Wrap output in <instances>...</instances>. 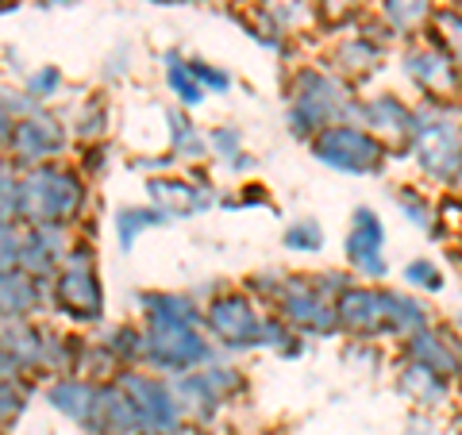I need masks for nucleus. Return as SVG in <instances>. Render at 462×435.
<instances>
[{
	"label": "nucleus",
	"instance_id": "46",
	"mask_svg": "<svg viewBox=\"0 0 462 435\" xmlns=\"http://www.w3.org/2000/svg\"><path fill=\"white\" fill-rule=\"evenodd\" d=\"M12 132H16V116H12V112H8V105L0 100V151H8Z\"/></svg>",
	"mask_w": 462,
	"mask_h": 435
},
{
	"label": "nucleus",
	"instance_id": "20",
	"mask_svg": "<svg viewBox=\"0 0 462 435\" xmlns=\"http://www.w3.org/2000/svg\"><path fill=\"white\" fill-rule=\"evenodd\" d=\"M100 389H105V382L81 378V374H66V378H51L47 389H42V397H47V404L54 412H62L66 420H74L85 435H93L97 409H100Z\"/></svg>",
	"mask_w": 462,
	"mask_h": 435
},
{
	"label": "nucleus",
	"instance_id": "14",
	"mask_svg": "<svg viewBox=\"0 0 462 435\" xmlns=\"http://www.w3.org/2000/svg\"><path fill=\"white\" fill-rule=\"evenodd\" d=\"M147 205H154L173 224L220 205V190L200 173V166L189 173H158V178H147Z\"/></svg>",
	"mask_w": 462,
	"mask_h": 435
},
{
	"label": "nucleus",
	"instance_id": "12",
	"mask_svg": "<svg viewBox=\"0 0 462 435\" xmlns=\"http://www.w3.org/2000/svg\"><path fill=\"white\" fill-rule=\"evenodd\" d=\"M401 74L420 100H462V69L451 62V54L436 47L428 35L416 42H404Z\"/></svg>",
	"mask_w": 462,
	"mask_h": 435
},
{
	"label": "nucleus",
	"instance_id": "34",
	"mask_svg": "<svg viewBox=\"0 0 462 435\" xmlns=\"http://www.w3.org/2000/svg\"><path fill=\"white\" fill-rule=\"evenodd\" d=\"M105 351L116 358L120 370H132V366H143V328L139 324H112L105 328Z\"/></svg>",
	"mask_w": 462,
	"mask_h": 435
},
{
	"label": "nucleus",
	"instance_id": "53",
	"mask_svg": "<svg viewBox=\"0 0 462 435\" xmlns=\"http://www.w3.org/2000/svg\"><path fill=\"white\" fill-rule=\"evenodd\" d=\"M455 8H458V12H462V0H455Z\"/></svg>",
	"mask_w": 462,
	"mask_h": 435
},
{
	"label": "nucleus",
	"instance_id": "4",
	"mask_svg": "<svg viewBox=\"0 0 462 435\" xmlns=\"http://www.w3.org/2000/svg\"><path fill=\"white\" fill-rule=\"evenodd\" d=\"M404 158H412L424 181L455 190L462 178V100H416Z\"/></svg>",
	"mask_w": 462,
	"mask_h": 435
},
{
	"label": "nucleus",
	"instance_id": "7",
	"mask_svg": "<svg viewBox=\"0 0 462 435\" xmlns=\"http://www.w3.org/2000/svg\"><path fill=\"white\" fill-rule=\"evenodd\" d=\"M266 312L247 289H220L205 301V336L220 355L258 351V331Z\"/></svg>",
	"mask_w": 462,
	"mask_h": 435
},
{
	"label": "nucleus",
	"instance_id": "22",
	"mask_svg": "<svg viewBox=\"0 0 462 435\" xmlns=\"http://www.w3.org/2000/svg\"><path fill=\"white\" fill-rule=\"evenodd\" d=\"M397 393L412 404L416 412H428L436 416L447 409V401L455 393V382L443 378V374L428 370V366H416V362H397Z\"/></svg>",
	"mask_w": 462,
	"mask_h": 435
},
{
	"label": "nucleus",
	"instance_id": "26",
	"mask_svg": "<svg viewBox=\"0 0 462 435\" xmlns=\"http://www.w3.org/2000/svg\"><path fill=\"white\" fill-rule=\"evenodd\" d=\"M431 309L416 297V293H404V289H385V339H409L416 331L431 328Z\"/></svg>",
	"mask_w": 462,
	"mask_h": 435
},
{
	"label": "nucleus",
	"instance_id": "52",
	"mask_svg": "<svg viewBox=\"0 0 462 435\" xmlns=\"http://www.w3.org/2000/svg\"><path fill=\"white\" fill-rule=\"evenodd\" d=\"M143 435H162V431H143Z\"/></svg>",
	"mask_w": 462,
	"mask_h": 435
},
{
	"label": "nucleus",
	"instance_id": "3",
	"mask_svg": "<svg viewBox=\"0 0 462 435\" xmlns=\"http://www.w3.org/2000/svg\"><path fill=\"white\" fill-rule=\"evenodd\" d=\"M89 220V178L78 162L58 158L32 170H20V224H66L81 227Z\"/></svg>",
	"mask_w": 462,
	"mask_h": 435
},
{
	"label": "nucleus",
	"instance_id": "13",
	"mask_svg": "<svg viewBox=\"0 0 462 435\" xmlns=\"http://www.w3.org/2000/svg\"><path fill=\"white\" fill-rule=\"evenodd\" d=\"M74 147V135H69V124L58 116L54 108H39L27 120H16V132L8 143V162L16 170H32L42 162H58Z\"/></svg>",
	"mask_w": 462,
	"mask_h": 435
},
{
	"label": "nucleus",
	"instance_id": "18",
	"mask_svg": "<svg viewBox=\"0 0 462 435\" xmlns=\"http://www.w3.org/2000/svg\"><path fill=\"white\" fill-rule=\"evenodd\" d=\"M78 227L66 224H39L23 227V251H20V270L27 278H35L39 285H51V278L62 266V258L74 251Z\"/></svg>",
	"mask_w": 462,
	"mask_h": 435
},
{
	"label": "nucleus",
	"instance_id": "15",
	"mask_svg": "<svg viewBox=\"0 0 462 435\" xmlns=\"http://www.w3.org/2000/svg\"><path fill=\"white\" fill-rule=\"evenodd\" d=\"M351 124L366 127V132L374 139H382L389 154L397 158V154H404V147H409V139H412V105L401 93H389V89L358 97Z\"/></svg>",
	"mask_w": 462,
	"mask_h": 435
},
{
	"label": "nucleus",
	"instance_id": "17",
	"mask_svg": "<svg viewBox=\"0 0 462 435\" xmlns=\"http://www.w3.org/2000/svg\"><path fill=\"white\" fill-rule=\"evenodd\" d=\"M339 331L355 343H378L385 339V285L355 282L346 285L336 301Z\"/></svg>",
	"mask_w": 462,
	"mask_h": 435
},
{
	"label": "nucleus",
	"instance_id": "33",
	"mask_svg": "<svg viewBox=\"0 0 462 435\" xmlns=\"http://www.w3.org/2000/svg\"><path fill=\"white\" fill-rule=\"evenodd\" d=\"M208 158H216V162H224L227 170H254V158L243 151V132L231 124H220V127H208Z\"/></svg>",
	"mask_w": 462,
	"mask_h": 435
},
{
	"label": "nucleus",
	"instance_id": "19",
	"mask_svg": "<svg viewBox=\"0 0 462 435\" xmlns=\"http://www.w3.org/2000/svg\"><path fill=\"white\" fill-rule=\"evenodd\" d=\"M42 347H47V328L23 316H0V358L8 362L20 378L39 382L42 374Z\"/></svg>",
	"mask_w": 462,
	"mask_h": 435
},
{
	"label": "nucleus",
	"instance_id": "50",
	"mask_svg": "<svg viewBox=\"0 0 462 435\" xmlns=\"http://www.w3.org/2000/svg\"><path fill=\"white\" fill-rule=\"evenodd\" d=\"M455 389L462 393V358H458V370H455Z\"/></svg>",
	"mask_w": 462,
	"mask_h": 435
},
{
	"label": "nucleus",
	"instance_id": "16",
	"mask_svg": "<svg viewBox=\"0 0 462 435\" xmlns=\"http://www.w3.org/2000/svg\"><path fill=\"white\" fill-rule=\"evenodd\" d=\"M346 266L358 282H385L389 258H385V224L370 205H358L351 212V231H346Z\"/></svg>",
	"mask_w": 462,
	"mask_h": 435
},
{
	"label": "nucleus",
	"instance_id": "40",
	"mask_svg": "<svg viewBox=\"0 0 462 435\" xmlns=\"http://www.w3.org/2000/svg\"><path fill=\"white\" fill-rule=\"evenodd\" d=\"M282 243H285V251H293V255H316L324 246V227L305 216V220H293L282 231Z\"/></svg>",
	"mask_w": 462,
	"mask_h": 435
},
{
	"label": "nucleus",
	"instance_id": "25",
	"mask_svg": "<svg viewBox=\"0 0 462 435\" xmlns=\"http://www.w3.org/2000/svg\"><path fill=\"white\" fill-rule=\"evenodd\" d=\"M47 285H39L35 278H27L23 270H0V316H35L47 309Z\"/></svg>",
	"mask_w": 462,
	"mask_h": 435
},
{
	"label": "nucleus",
	"instance_id": "23",
	"mask_svg": "<svg viewBox=\"0 0 462 435\" xmlns=\"http://www.w3.org/2000/svg\"><path fill=\"white\" fill-rule=\"evenodd\" d=\"M436 12H439V0H374V20L401 42L424 39L431 32Z\"/></svg>",
	"mask_w": 462,
	"mask_h": 435
},
{
	"label": "nucleus",
	"instance_id": "5",
	"mask_svg": "<svg viewBox=\"0 0 462 435\" xmlns=\"http://www.w3.org/2000/svg\"><path fill=\"white\" fill-rule=\"evenodd\" d=\"M51 309L74 328H100L105 324V282H100V263L93 239L74 243V251L62 258V266L47 285Z\"/></svg>",
	"mask_w": 462,
	"mask_h": 435
},
{
	"label": "nucleus",
	"instance_id": "38",
	"mask_svg": "<svg viewBox=\"0 0 462 435\" xmlns=\"http://www.w3.org/2000/svg\"><path fill=\"white\" fill-rule=\"evenodd\" d=\"M62 89H66V74L58 66H39L23 78V93L32 100H39L42 108H47L54 97H62Z\"/></svg>",
	"mask_w": 462,
	"mask_h": 435
},
{
	"label": "nucleus",
	"instance_id": "49",
	"mask_svg": "<svg viewBox=\"0 0 462 435\" xmlns=\"http://www.w3.org/2000/svg\"><path fill=\"white\" fill-rule=\"evenodd\" d=\"M42 8H66V5H74V0H39Z\"/></svg>",
	"mask_w": 462,
	"mask_h": 435
},
{
	"label": "nucleus",
	"instance_id": "37",
	"mask_svg": "<svg viewBox=\"0 0 462 435\" xmlns=\"http://www.w3.org/2000/svg\"><path fill=\"white\" fill-rule=\"evenodd\" d=\"M428 39L451 54V62L462 69V12L458 8H439L436 20H431Z\"/></svg>",
	"mask_w": 462,
	"mask_h": 435
},
{
	"label": "nucleus",
	"instance_id": "10",
	"mask_svg": "<svg viewBox=\"0 0 462 435\" xmlns=\"http://www.w3.org/2000/svg\"><path fill=\"white\" fill-rule=\"evenodd\" d=\"M270 312H278L300 339H331V336H339L336 301L316 293L309 273H285L282 293H278V301L270 304Z\"/></svg>",
	"mask_w": 462,
	"mask_h": 435
},
{
	"label": "nucleus",
	"instance_id": "42",
	"mask_svg": "<svg viewBox=\"0 0 462 435\" xmlns=\"http://www.w3.org/2000/svg\"><path fill=\"white\" fill-rule=\"evenodd\" d=\"M20 220V170L5 166L0 170V224H16Z\"/></svg>",
	"mask_w": 462,
	"mask_h": 435
},
{
	"label": "nucleus",
	"instance_id": "28",
	"mask_svg": "<svg viewBox=\"0 0 462 435\" xmlns=\"http://www.w3.org/2000/svg\"><path fill=\"white\" fill-rule=\"evenodd\" d=\"M66 124H69V135H74L78 147H97V143H108V135H112V105H108V97L105 93L85 97Z\"/></svg>",
	"mask_w": 462,
	"mask_h": 435
},
{
	"label": "nucleus",
	"instance_id": "32",
	"mask_svg": "<svg viewBox=\"0 0 462 435\" xmlns=\"http://www.w3.org/2000/svg\"><path fill=\"white\" fill-rule=\"evenodd\" d=\"M162 224H170V220L154 205H124V208H116V216H112V231H116L120 251H132L143 231L162 227Z\"/></svg>",
	"mask_w": 462,
	"mask_h": 435
},
{
	"label": "nucleus",
	"instance_id": "47",
	"mask_svg": "<svg viewBox=\"0 0 462 435\" xmlns=\"http://www.w3.org/2000/svg\"><path fill=\"white\" fill-rule=\"evenodd\" d=\"M431 428H436V424H431V416L428 412H416L409 420V428H404V435H431Z\"/></svg>",
	"mask_w": 462,
	"mask_h": 435
},
{
	"label": "nucleus",
	"instance_id": "9",
	"mask_svg": "<svg viewBox=\"0 0 462 435\" xmlns=\"http://www.w3.org/2000/svg\"><path fill=\"white\" fill-rule=\"evenodd\" d=\"M112 382L135 401L147 431H162V435H185L189 431V420H185V409H181L178 393H173L170 378L151 374L143 366H132V370H120Z\"/></svg>",
	"mask_w": 462,
	"mask_h": 435
},
{
	"label": "nucleus",
	"instance_id": "55",
	"mask_svg": "<svg viewBox=\"0 0 462 435\" xmlns=\"http://www.w3.org/2000/svg\"><path fill=\"white\" fill-rule=\"evenodd\" d=\"M0 435H5V431H0Z\"/></svg>",
	"mask_w": 462,
	"mask_h": 435
},
{
	"label": "nucleus",
	"instance_id": "24",
	"mask_svg": "<svg viewBox=\"0 0 462 435\" xmlns=\"http://www.w3.org/2000/svg\"><path fill=\"white\" fill-rule=\"evenodd\" d=\"M166 151L178 166H205L208 162V132L185 108H166Z\"/></svg>",
	"mask_w": 462,
	"mask_h": 435
},
{
	"label": "nucleus",
	"instance_id": "43",
	"mask_svg": "<svg viewBox=\"0 0 462 435\" xmlns=\"http://www.w3.org/2000/svg\"><path fill=\"white\" fill-rule=\"evenodd\" d=\"M23 251V224H0V270H20Z\"/></svg>",
	"mask_w": 462,
	"mask_h": 435
},
{
	"label": "nucleus",
	"instance_id": "30",
	"mask_svg": "<svg viewBox=\"0 0 462 435\" xmlns=\"http://www.w3.org/2000/svg\"><path fill=\"white\" fill-rule=\"evenodd\" d=\"M162 78H166V89L173 97V105L185 108V112H193V108H200L208 100V93L200 89V81L193 78L189 58H185L181 51H166L162 54Z\"/></svg>",
	"mask_w": 462,
	"mask_h": 435
},
{
	"label": "nucleus",
	"instance_id": "21",
	"mask_svg": "<svg viewBox=\"0 0 462 435\" xmlns=\"http://www.w3.org/2000/svg\"><path fill=\"white\" fill-rule=\"evenodd\" d=\"M401 358L404 362H416V366H428L443 374V378L455 382V370H458V358H462V343L455 339V331L447 324H431L424 331H416V336L401 339Z\"/></svg>",
	"mask_w": 462,
	"mask_h": 435
},
{
	"label": "nucleus",
	"instance_id": "1",
	"mask_svg": "<svg viewBox=\"0 0 462 435\" xmlns=\"http://www.w3.org/2000/svg\"><path fill=\"white\" fill-rule=\"evenodd\" d=\"M139 328H143V370L181 378L220 351L205 336V301L197 293H170V289H143L135 293Z\"/></svg>",
	"mask_w": 462,
	"mask_h": 435
},
{
	"label": "nucleus",
	"instance_id": "44",
	"mask_svg": "<svg viewBox=\"0 0 462 435\" xmlns=\"http://www.w3.org/2000/svg\"><path fill=\"white\" fill-rule=\"evenodd\" d=\"M189 69H193V78L200 81V89H205V93H227L231 89V74H227V69L205 62V58H189Z\"/></svg>",
	"mask_w": 462,
	"mask_h": 435
},
{
	"label": "nucleus",
	"instance_id": "39",
	"mask_svg": "<svg viewBox=\"0 0 462 435\" xmlns=\"http://www.w3.org/2000/svg\"><path fill=\"white\" fill-rule=\"evenodd\" d=\"M366 5L374 0H316V16H320V27H346V23H358L366 16Z\"/></svg>",
	"mask_w": 462,
	"mask_h": 435
},
{
	"label": "nucleus",
	"instance_id": "29",
	"mask_svg": "<svg viewBox=\"0 0 462 435\" xmlns=\"http://www.w3.org/2000/svg\"><path fill=\"white\" fill-rule=\"evenodd\" d=\"M263 12L278 32L297 42L312 32H320V16H316V0H263Z\"/></svg>",
	"mask_w": 462,
	"mask_h": 435
},
{
	"label": "nucleus",
	"instance_id": "6",
	"mask_svg": "<svg viewBox=\"0 0 462 435\" xmlns=\"http://www.w3.org/2000/svg\"><path fill=\"white\" fill-rule=\"evenodd\" d=\"M173 393H178L185 420L189 428H208L216 416H220L227 404H236L243 393H247V374H243L236 362H227V355L205 362L181 378H170Z\"/></svg>",
	"mask_w": 462,
	"mask_h": 435
},
{
	"label": "nucleus",
	"instance_id": "36",
	"mask_svg": "<svg viewBox=\"0 0 462 435\" xmlns=\"http://www.w3.org/2000/svg\"><path fill=\"white\" fill-rule=\"evenodd\" d=\"M32 393H35L32 378H0V431L5 435L16 428V420L23 416Z\"/></svg>",
	"mask_w": 462,
	"mask_h": 435
},
{
	"label": "nucleus",
	"instance_id": "45",
	"mask_svg": "<svg viewBox=\"0 0 462 435\" xmlns=\"http://www.w3.org/2000/svg\"><path fill=\"white\" fill-rule=\"evenodd\" d=\"M309 282L316 285V293H324L328 301H339L343 289L355 285V273H346V270H320V273H309Z\"/></svg>",
	"mask_w": 462,
	"mask_h": 435
},
{
	"label": "nucleus",
	"instance_id": "31",
	"mask_svg": "<svg viewBox=\"0 0 462 435\" xmlns=\"http://www.w3.org/2000/svg\"><path fill=\"white\" fill-rule=\"evenodd\" d=\"M397 208H401L404 220L420 231V236H428V239L447 236V227L439 220V205L424 190H416V185H397Z\"/></svg>",
	"mask_w": 462,
	"mask_h": 435
},
{
	"label": "nucleus",
	"instance_id": "11",
	"mask_svg": "<svg viewBox=\"0 0 462 435\" xmlns=\"http://www.w3.org/2000/svg\"><path fill=\"white\" fill-rule=\"evenodd\" d=\"M389 42H393V35H389L378 20H370L363 27H355V32L336 35V42L324 51V66L358 89V85L370 81L385 66Z\"/></svg>",
	"mask_w": 462,
	"mask_h": 435
},
{
	"label": "nucleus",
	"instance_id": "8",
	"mask_svg": "<svg viewBox=\"0 0 462 435\" xmlns=\"http://www.w3.org/2000/svg\"><path fill=\"white\" fill-rule=\"evenodd\" d=\"M309 151L320 166L336 170V173H355V178L382 173L389 166V158H393L382 139H374L366 127H358L351 120L324 127V132L309 143Z\"/></svg>",
	"mask_w": 462,
	"mask_h": 435
},
{
	"label": "nucleus",
	"instance_id": "48",
	"mask_svg": "<svg viewBox=\"0 0 462 435\" xmlns=\"http://www.w3.org/2000/svg\"><path fill=\"white\" fill-rule=\"evenodd\" d=\"M447 328H451V331H455V339L462 343V312H455V316H451V324H447Z\"/></svg>",
	"mask_w": 462,
	"mask_h": 435
},
{
	"label": "nucleus",
	"instance_id": "35",
	"mask_svg": "<svg viewBox=\"0 0 462 435\" xmlns=\"http://www.w3.org/2000/svg\"><path fill=\"white\" fill-rule=\"evenodd\" d=\"M258 351H273L282 358H297L300 351H305V339H300L278 312H266L263 331H258Z\"/></svg>",
	"mask_w": 462,
	"mask_h": 435
},
{
	"label": "nucleus",
	"instance_id": "41",
	"mask_svg": "<svg viewBox=\"0 0 462 435\" xmlns=\"http://www.w3.org/2000/svg\"><path fill=\"white\" fill-rule=\"evenodd\" d=\"M404 282H409V289H416V293H439L447 278H443L439 263H431V258H412V263H404Z\"/></svg>",
	"mask_w": 462,
	"mask_h": 435
},
{
	"label": "nucleus",
	"instance_id": "27",
	"mask_svg": "<svg viewBox=\"0 0 462 435\" xmlns=\"http://www.w3.org/2000/svg\"><path fill=\"white\" fill-rule=\"evenodd\" d=\"M143 416L135 409V401L124 393L116 382H105L100 389V409H97V428L93 435H143Z\"/></svg>",
	"mask_w": 462,
	"mask_h": 435
},
{
	"label": "nucleus",
	"instance_id": "54",
	"mask_svg": "<svg viewBox=\"0 0 462 435\" xmlns=\"http://www.w3.org/2000/svg\"><path fill=\"white\" fill-rule=\"evenodd\" d=\"M251 5H263V0H251Z\"/></svg>",
	"mask_w": 462,
	"mask_h": 435
},
{
	"label": "nucleus",
	"instance_id": "2",
	"mask_svg": "<svg viewBox=\"0 0 462 435\" xmlns=\"http://www.w3.org/2000/svg\"><path fill=\"white\" fill-rule=\"evenodd\" d=\"M355 105L358 89L331 74L324 62L297 66L285 81V127L305 143H312L331 124L355 120Z\"/></svg>",
	"mask_w": 462,
	"mask_h": 435
},
{
	"label": "nucleus",
	"instance_id": "51",
	"mask_svg": "<svg viewBox=\"0 0 462 435\" xmlns=\"http://www.w3.org/2000/svg\"><path fill=\"white\" fill-rule=\"evenodd\" d=\"M5 166H8V154H5V151H0V170H5Z\"/></svg>",
	"mask_w": 462,
	"mask_h": 435
}]
</instances>
